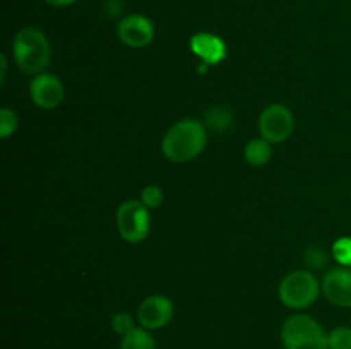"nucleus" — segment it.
Listing matches in <instances>:
<instances>
[{"instance_id": "18", "label": "nucleus", "mask_w": 351, "mask_h": 349, "mask_svg": "<svg viewBox=\"0 0 351 349\" xmlns=\"http://www.w3.org/2000/svg\"><path fill=\"white\" fill-rule=\"evenodd\" d=\"M17 129V115L9 108L0 109V137L9 139Z\"/></svg>"}, {"instance_id": "21", "label": "nucleus", "mask_w": 351, "mask_h": 349, "mask_svg": "<svg viewBox=\"0 0 351 349\" xmlns=\"http://www.w3.org/2000/svg\"><path fill=\"white\" fill-rule=\"evenodd\" d=\"M123 9V3L122 0H106L105 5H103V10H105L108 16H119Z\"/></svg>"}, {"instance_id": "12", "label": "nucleus", "mask_w": 351, "mask_h": 349, "mask_svg": "<svg viewBox=\"0 0 351 349\" xmlns=\"http://www.w3.org/2000/svg\"><path fill=\"white\" fill-rule=\"evenodd\" d=\"M119 349H156V341H154L151 331L144 327H136L132 332L123 335Z\"/></svg>"}, {"instance_id": "20", "label": "nucleus", "mask_w": 351, "mask_h": 349, "mask_svg": "<svg viewBox=\"0 0 351 349\" xmlns=\"http://www.w3.org/2000/svg\"><path fill=\"white\" fill-rule=\"evenodd\" d=\"M305 262L308 263V267L312 269H321L326 266L328 259H326V253L321 248H311L305 253Z\"/></svg>"}, {"instance_id": "6", "label": "nucleus", "mask_w": 351, "mask_h": 349, "mask_svg": "<svg viewBox=\"0 0 351 349\" xmlns=\"http://www.w3.org/2000/svg\"><path fill=\"white\" fill-rule=\"evenodd\" d=\"M293 113L285 105L274 103L266 106L259 116V130L267 142H283L293 132Z\"/></svg>"}, {"instance_id": "17", "label": "nucleus", "mask_w": 351, "mask_h": 349, "mask_svg": "<svg viewBox=\"0 0 351 349\" xmlns=\"http://www.w3.org/2000/svg\"><path fill=\"white\" fill-rule=\"evenodd\" d=\"M112 328L119 335H127L129 332H132L136 328V322H134L132 315L127 313V311H119L112 317Z\"/></svg>"}, {"instance_id": "22", "label": "nucleus", "mask_w": 351, "mask_h": 349, "mask_svg": "<svg viewBox=\"0 0 351 349\" xmlns=\"http://www.w3.org/2000/svg\"><path fill=\"white\" fill-rule=\"evenodd\" d=\"M47 3H50V5L53 7H67V5H72V3H75L77 0H45Z\"/></svg>"}, {"instance_id": "9", "label": "nucleus", "mask_w": 351, "mask_h": 349, "mask_svg": "<svg viewBox=\"0 0 351 349\" xmlns=\"http://www.w3.org/2000/svg\"><path fill=\"white\" fill-rule=\"evenodd\" d=\"M117 34L120 41L130 48H144L153 41L154 24L149 17L143 14H130L120 19L117 26Z\"/></svg>"}, {"instance_id": "4", "label": "nucleus", "mask_w": 351, "mask_h": 349, "mask_svg": "<svg viewBox=\"0 0 351 349\" xmlns=\"http://www.w3.org/2000/svg\"><path fill=\"white\" fill-rule=\"evenodd\" d=\"M321 293L317 277L308 270H293L280 284V300L291 310H302L315 303Z\"/></svg>"}, {"instance_id": "10", "label": "nucleus", "mask_w": 351, "mask_h": 349, "mask_svg": "<svg viewBox=\"0 0 351 349\" xmlns=\"http://www.w3.org/2000/svg\"><path fill=\"white\" fill-rule=\"evenodd\" d=\"M322 293L329 303L351 308V267H335L322 281Z\"/></svg>"}, {"instance_id": "8", "label": "nucleus", "mask_w": 351, "mask_h": 349, "mask_svg": "<svg viewBox=\"0 0 351 349\" xmlns=\"http://www.w3.org/2000/svg\"><path fill=\"white\" fill-rule=\"evenodd\" d=\"M29 94L34 105L41 109H55L64 101V84L60 79L53 74H41L34 75V79L29 84Z\"/></svg>"}, {"instance_id": "14", "label": "nucleus", "mask_w": 351, "mask_h": 349, "mask_svg": "<svg viewBox=\"0 0 351 349\" xmlns=\"http://www.w3.org/2000/svg\"><path fill=\"white\" fill-rule=\"evenodd\" d=\"M206 125L216 132H223L232 125V113L223 106H211L204 115Z\"/></svg>"}, {"instance_id": "16", "label": "nucleus", "mask_w": 351, "mask_h": 349, "mask_svg": "<svg viewBox=\"0 0 351 349\" xmlns=\"http://www.w3.org/2000/svg\"><path fill=\"white\" fill-rule=\"evenodd\" d=\"M332 257L343 267H351V236L338 238L332 245Z\"/></svg>"}, {"instance_id": "2", "label": "nucleus", "mask_w": 351, "mask_h": 349, "mask_svg": "<svg viewBox=\"0 0 351 349\" xmlns=\"http://www.w3.org/2000/svg\"><path fill=\"white\" fill-rule=\"evenodd\" d=\"M14 60L26 74H41L51 58L50 41L41 29L26 26L17 31L12 41Z\"/></svg>"}, {"instance_id": "13", "label": "nucleus", "mask_w": 351, "mask_h": 349, "mask_svg": "<svg viewBox=\"0 0 351 349\" xmlns=\"http://www.w3.org/2000/svg\"><path fill=\"white\" fill-rule=\"evenodd\" d=\"M271 142L266 139H252L245 146V159L252 166H264L271 159Z\"/></svg>"}, {"instance_id": "15", "label": "nucleus", "mask_w": 351, "mask_h": 349, "mask_svg": "<svg viewBox=\"0 0 351 349\" xmlns=\"http://www.w3.org/2000/svg\"><path fill=\"white\" fill-rule=\"evenodd\" d=\"M329 349H351V327L339 325L328 334Z\"/></svg>"}, {"instance_id": "19", "label": "nucleus", "mask_w": 351, "mask_h": 349, "mask_svg": "<svg viewBox=\"0 0 351 349\" xmlns=\"http://www.w3.org/2000/svg\"><path fill=\"white\" fill-rule=\"evenodd\" d=\"M141 202L146 205L147 209H154L163 202V190L158 185H147L143 188L141 194Z\"/></svg>"}, {"instance_id": "11", "label": "nucleus", "mask_w": 351, "mask_h": 349, "mask_svg": "<svg viewBox=\"0 0 351 349\" xmlns=\"http://www.w3.org/2000/svg\"><path fill=\"white\" fill-rule=\"evenodd\" d=\"M192 53L201 58L202 65H218L228 55L226 43L213 33H195L191 38Z\"/></svg>"}, {"instance_id": "5", "label": "nucleus", "mask_w": 351, "mask_h": 349, "mask_svg": "<svg viewBox=\"0 0 351 349\" xmlns=\"http://www.w3.org/2000/svg\"><path fill=\"white\" fill-rule=\"evenodd\" d=\"M117 228L125 242H144L151 229L149 209L143 202L125 201L117 211Z\"/></svg>"}, {"instance_id": "1", "label": "nucleus", "mask_w": 351, "mask_h": 349, "mask_svg": "<svg viewBox=\"0 0 351 349\" xmlns=\"http://www.w3.org/2000/svg\"><path fill=\"white\" fill-rule=\"evenodd\" d=\"M208 144L206 125L199 120L184 118L163 137L161 151L171 163H187L204 151Z\"/></svg>"}, {"instance_id": "3", "label": "nucleus", "mask_w": 351, "mask_h": 349, "mask_svg": "<svg viewBox=\"0 0 351 349\" xmlns=\"http://www.w3.org/2000/svg\"><path fill=\"white\" fill-rule=\"evenodd\" d=\"M285 349H329L328 334L311 315L297 313L285 320L281 327Z\"/></svg>"}, {"instance_id": "7", "label": "nucleus", "mask_w": 351, "mask_h": 349, "mask_svg": "<svg viewBox=\"0 0 351 349\" xmlns=\"http://www.w3.org/2000/svg\"><path fill=\"white\" fill-rule=\"evenodd\" d=\"M173 318V303L163 294L147 296L137 308V322L147 331H160Z\"/></svg>"}]
</instances>
